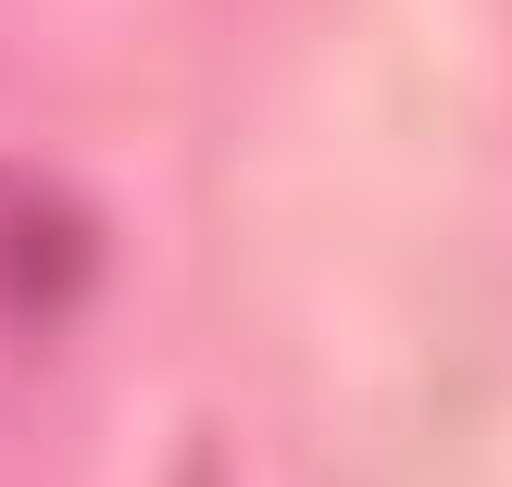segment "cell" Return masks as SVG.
Instances as JSON below:
<instances>
[{
  "label": "cell",
  "instance_id": "cell-1",
  "mask_svg": "<svg viewBox=\"0 0 512 487\" xmlns=\"http://www.w3.org/2000/svg\"><path fill=\"white\" fill-rule=\"evenodd\" d=\"M75 263H88V238H75L63 200L0 188V300H13V313H50V300L75 288Z\"/></svg>",
  "mask_w": 512,
  "mask_h": 487
}]
</instances>
